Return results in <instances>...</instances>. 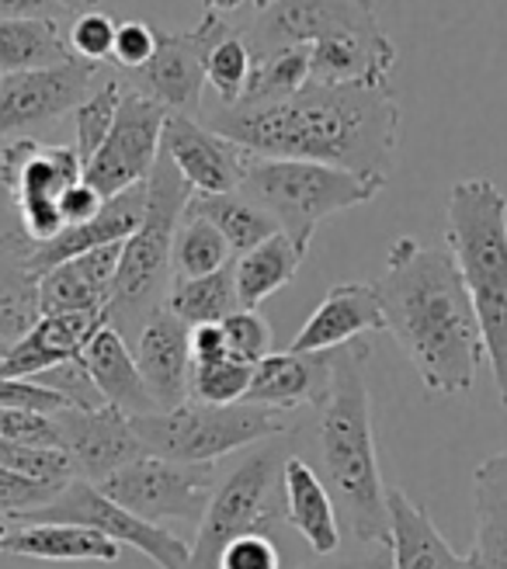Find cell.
<instances>
[{
    "label": "cell",
    "instance_id": "obj_1",
    "mask_svg": "<svg viewBox=\"0 0 507 569\" xmlns=\"http://www.w3.org/2000/svg\"><path fill=\"white\" fill-rule=\"evenodd\" d=\"M206 126L254 157L309 160L389 184L400 147V104L372 83H317L275 104L216 108Z\"/></svg>",
    "mask_w": 507,
    "mask_h": 569
},
{
    "label": "cell",
    "instance_id": "obj_2",
    "mask_svg": "<svg viewBox=\"0 0 507 569\" xmlns=\"http://www.w3.org/2000/svg\"><path fill=\"white\" fill-rule=\"evenodd\" d=\"M386 333L410 358L428 396H466L484 365V337L448 247L392 240L376 281Z\"/></svg>",
    "mask_w": 507,
    "mask_h": 569
},
{
    "label": "cell",
    "instance_id": "obj_3",
    "mask_svg": "<svg viewBox=\"0 0 507 569\" xmlns=\"http://www.w3.org/2000/svg\"><path fill=\"white\" fill-rule=\"evenodd\" d=\"M372 345L355 340L334 351L327 400L320 403V479L330 490L341 531L358 546L389 552V487L379 469L372 396L365 365Z\"/></svg>",
    "mask_w": 507,
    "mask_h": 569
},
{
    "label": "cell",
    "instance_id": "obj_4",
    "mask_svg": "<svg viewBox=\"0 0 507 569\" xmlns=\"http://www.w3.org/2000/svg\"><path fill=\"white\" fill-rule=\"evenodd\" d=\"M445 243L463 274L484 358L507 410V194L490 178L453 184L445 202Z\"/></svg>",
    "mask_w": 507,
    "mask_h": 569
},
{
    "label": "cell",
    "instance_id": "obj_5",
    "mask_svg": "<svg viewBox=\"0 0 507 569\" xmlns=\"http://www.w3.org/2000/svg\"><path fill=\"white\" fill-rule=\"evenodd\" d=\"M191 202L188 181L175 170V163L163 153L153 163V174L147 181V209L143 219L122 243V258L116 271V289L105 309V320L116 327L129 345L143 323L167 306V292L175 281V233Z\"/></svg>",
    "mask_w": 507,
    "mask_h": 569
},
{
    "label": "cell",
    "instance_id": "obj_6",
    "mask_svg": "<svg viewBox=\"0 0 507 569\" xmlns=\"http://www.w3.org/2000/svg\"><path fill=\"white\" fill-rule=\"evenodd\" d=\"M237 191L247 194L258 209H265L278 230L306 253L320 222L348 209L369 206L372 198L386 191V181L358 178L351 170H337L327 163L250 153Z\"/></svg>",
    "mask_w": 507,
    "mask_h": 569
},
{
    "label": "cell",
    "instance_id": "obj_7",
    "mask_svg": "<svg viewBox=\"0 0 507 569\" xmlns=\"http://www.w3.org/2000/svg\"><path fill=\"white\" fill-rule=\"evenodd\" d=\"M132 427L147 451L175 462H216L222 455L254 448L289 435V413L265 410L254 403H181L178 410H160L147 417H132Z\"/></svg>",
    "mask_w": 507,
    "mask_h": 569
},
{
    "label": "cell",
    "instance_id": "obj_8",
    "mask_svg": "<svg viewBox=\"0 0 507 569\" xmlns=\"http://www.w3.org/2000/svg\"><path fill=\"white\" fill-rule=\"evenodd\" d=\"M292 451L278 445H258L247 459L219 482L202 521L195 525V542L188 552L185 569H219L222 552L237 542L240 535L268 531L281 521V510H275V490H281V469Z\"/></svg>",
    "mask_w": 507,
    "mask_h": 569
},
{
    "label": "cell",
    "instance_id": "obj_9",
    "mask_svg": "<svg viewBox=\"0 0 507 569\" xmlns=\"http://www.w3.org/2000/svg\"><path fill=\"white\" fill-rule=\"evenodd\" d=\"M83 181V160L73 147H49L36 136L4 139L0 150V184L18 212V233L24 243H49L63 233L60 198Z\"/></svg>",
    "mask_w": 507,
    "mask_h": 569
},
{
    "label": "cell",
    "instance_id": "obj_10",
    "mask_svg": "<svg viewBox=\"0 0 507 569\" xmlns=\"http://www.w3.org/2000/svg\"><path fill=\"white\" fill-rule=\"evenodd\" d=\"M219 487L216 462H175L163 455H139L129 466H122L116 476L98 482V490L116 500L119 507L132 510L136 518L150 525L163 521H188L199 525L206 507Z\"/></svg>",
    "mask_w": 507,
    "mask_h": 569
},
{
    "label": "cell",
    "instance_id": "obj_11",
    "mask_svg": "<svg viewBox=\"0 0 507 569\" xmlns=\"http://www.w3.org/2000/svg\"><path fill=\"white\" fill-rule=\"evenodd\" d=\"M227 36H233L230 21L212 11H206L202 21L195 28H185V32L160 28V42L157 52L150 56V63L119 77L126 80L129 91L157 101L167 116H195L206 91L209 52Z\"/></svg>",
    "mask_w": 507,
    "mask_h": 569
},
{
    "label": "cell",
    "instance_id": "obj_12",
    "mask_svg": "<svg viewBox=\"0 0 507 569\" xmlns=\"http://www.w3.org/2000/svg\"><path fill=\"white\" fill-rule=\"evenodd\" d=\"M18 521H63V525L95 528L105 538H111L116 546L147 556L157 569H185L188 552H191V546L171 528L136 518L132 510L108 500L95 482H83V479H73L60 497H52L46 507L32 510V515H24Z\"/></svg>",
    "mask_w": 507,
    "mask_h": 569
},
{
    "label": "cell",
    "instance_id": "obj_13",
    "mask_svg": "<svg viewBox=\"0 0 507 569\" xmlns=\"http://www.w3.org/2000/svg\"><path fill=\"white\" fill-rule=\"evenodd\" d=\"M382 32L372 0H275L237 36L250 49V60H261L289 46H317L341 36Z\"/></svg>",
    "mask_w": 507,
    "mask_h": 569
},
{
    "label": "cell",
    "instance_id": "obj_14",
    "mask_svg": "<svg viewBox=\"0 0 507 569\" xmlns=\"http://www.w3.org/2000/svg\"><path fill=\"white\" fill-rule=\"evenodd\" d=\"M105 77V67L83 63L77 56L60 67L0 77V139L32 136L73 116Z\"/></svg>",
    "mask_w": 507,
    "mask_h": 569
},
{
    "label": "cell",
    "instance_id": "obj_15",
    "mask_svg": "<svg viewBox=\"0 0 507 569\" xmlns=\"http://www.w3.org/2000/svg\"><path fill=\"white\" fill-rule=\"evenodd\" d=\"M163 122L167 111L157 101L126 88L116 126H111L95 160L83 167V181L101 198H116L136 184H147L160 157Z\"/></svg>",
    "mask_w": 507,
    "mask_h": 569
},
{
    "label": "cell",
    "instance_id": "obj_16",
    "mask_svg": "<svg viewBox=\"0 0 507 569\" xmlns=\"http://www.w3.org/2000/svg\"><path fill=\"white\" fill-rule=\"evenodd\" d=\"M56 427H60V448L73 466V476L83 482H105L116 476L122 466H129L139 455H147L143 441H139L132 417H126L116 407H95V410H60L52 413Z\"/></svg>",
    "mask_w": 507,
    "mask_h": 569
},
{
    "label": "cell",
    "instance_id": "obj_17",
    "mask_svg": "<svg viewBox=\"0 0 507 569\" xmlns=\"http://www.w3.org/2000/svg\"><path fill=\"white\" fill-rule=\"evenodd\" d=\"M160 153L175 163L188 181L191 194H227L237 191L250 153L227 136H219L195 116H167Z\"/></svg>",
    "mask_w": 507,
    "mask_h": 569
},
{
    "label": "cell",
    "instance_id": "obj_18",
    "mask_svg": "<svg viewBox=\"0 0 507 569\" xmlns=\"http://www.w3.org/2000/svg\"><path fill=\"white\" fill-rule=\"evenodd\" d=\"M132 355L139 365L153 407L178 410L188 403V382H191V327H185L171 309H160L143 323V330L132 340Z\"/></svg>",
    "mask_w": 507,
    "mask_h": 569
},
{
    "label": "cell",
    "instance_id": "obj_19",
    "mask_svg": "<svg viewBox=\"0 0 507 569\" xmlns=\"http://www.w3.org/2000/svg\"><path fill=\"white\" fill-rule=\"evenodd\" d=\"M379 330H386V323H382V306L376 296V284L341 281V284H330L320 306L309 312L302 330L292 337L289 351L324 355V351L355 345V340H361L365 333H379Z\"/></svg>",
    "mask_w": 507,
    "mask_h": 569
},
{
    "label": "cell",
    "instance_id": "obj_20",
    "mask_svg": "<svg viewBox=\"0 0 507 569\" xmlns=\"http://www.w3.org/2000/svg\"><path fill=\"white\" fill-rule=\"evenodd\" d=\"M122 243L88 250L39 274V317H63V312L105 317L111 289H116Z\"/></svg>",
    "mask_w": 507,
    "mask_h": 569
},
{
    "label": "cell",
    "instance_id": "obj_21",
    "mask_svg": "<svg viewBox=\"0 0 507 569\" xmlns=\"http://www.w3.org/2000/svg\"><path fill=\"white\" fill-rule=\"evenodd\" d=\"M330 361L334 351L324 355H296V351H271L265 361L254 365V379L247 400L265 410L292 413L299 407H317L327 400L330 386Z\"/></svg>",
    "mask_w": 507,
    "mask_h": 569
},
{
    "label": "cell",
    "instance_id": "obj_22",
    "mask_svg": "<svg viewBox=\"0 0 507 569\" xmlns=\"http://www.w3.org/2000/svg\"><path fill=\"white\" fill-rule=\"evenodd\" d=\"M281 493H286V510H281L286 525L309 546V552L330 559L341 549L345 531L317 466H309L299 455H289L286 469H281Z\"/></svg>",
    "mask_w": 507,
    "mask_h": 569
},
{
    "label": "cell",
    "instance_id": "obj_23",
    "mask_svg": "<svg viewBox=\"0 0 507 569\" xmlns=\"http://www.w3.org/2000/svg\"><path fill=\"white\" fill-rule=\"evenodd\" d=\"M80 361L88 368L91 382L98 386L101 400L108 407L122 410L126 417H147V413H157L153 407V396L139 376V365H136V355H132V345L129 340L111 327L108 320L91 333V340L83 345L80 351Z\"/></svg>",
    "mask_w": 507,
    "mask_h": 569
},
{
    "label": "cell",
    "instance_id": "obj_24",
    "mask_svg": "<svg viewBox=\"0 0 507 569\" xmlns=\"http://www.w3.org/2000/svg\"><path fill=\"white\" fill-rule=\"evenodd\" d=\"M389 569H476L431 521L428 507L389 487Z\"/></svg>",
    "mask_w": 507,
    "mask_h": 569
},
{
    "label": "cell",
    "instance_id": "obj_25",
    "mask_svg": "<svg viewBox=\"0 0 507 569\" xmlns=\"http://www.w3.org/2000/svg\"><path fill=\"white\" fill-rule=\"evenodd\" d=\"M105 323V317L88 312H63V317H39L18 345L0 358V376L4 379H36L49 368L77 361L91 333Z\"/></svg>",
    "mask_w": 507,
    "mask_h": 569
},
{
    "label": "cell",
    "instance_id": "obj_26",
    "mask_svg": "<svg viewBox=\"0 0 507 569\" xmlns=\"http://www.w3.org/2000/svg\"><path fill=\"white\" fill-rule=\"evenodd\" d=\"M4 556L42 559V562H119L122 546L105 538L95 528L63 525V521H11V535L4 542Z\"/></svg>",
    "mask_w": 507,
    "mask_h": 569
},
{
    "label": "cell",
    "instance_id": "obj_27",
    "mask_svg": "<svg viewBox=\"0 0 507 569\" xmlns=\"http://www.w3.org/2000/svg\"><path fill=\"white\" fill-rule=\"evenodd\" d=\"M476 569H507V448L487 455L473 472V546Z\"/></svg>",
    "mask_w": 507,
    "mask_h": 569
},
{
    "label": "cell",
    "instance_id": "obj_28",
    "mask_svg": "<svg viewBox=\"0 0 507 569\" xmlns=\"http://www.w3.org/2000/svg\"><path fill=\"white\" fill-rule=\"evenodd\" d=\"M306 253L286 237L275 233L254 250H247L243 258L233 261V289L240 299V309H258L268 302L275 292H281L286 284L299 274Z\"/></svg>",
    "mask_w": 507,
    "mask_h": 569
},
{
    "label": "cell",
    "instance_id": "obj_29",
    "mask_svg": "<svg viewBox=\"0 0 507 569\" xmlns=\"http://www.w3.org/2000/svg\"><path fill=\"white\" fill-rule=\"evenodd\" d=\"M70 60L73 52L67 42V28L60 21H0V77L60 67Z\"/></svg>",
    "mask_w": 507,
    "mask_h": 569
},
{
    "label": "cell",
    "instance_id": "obj_30",
    "mask_svg": "<svg viewBox=\"0 0 507 569\" xmlns=\"http://www.w3.org/2000/svg\"><path fill=\"white\" fill-rule=\"evenodd\" d=\"M185 212L212 222L216 230L222 233V240L230 243L233 261L243 258V253L254 250L258 243H265L268 237L281 233L278 226H275V219L265 209L254 206L250 198L240 194V191H227V194H191V202H188Z\"/></svg>",
    "mask_w": 507,
    "mask_h": 569
},
{
    "label": "cell",
    "instance_id": "obj_31",
    "mask_svg": "<svg viewBox=\"0 0 507 569\" xmlns=\"http://www.w3.org/2000/svg\"><path fill=\"white\" fill-rule=\"evenodd\" d=\"M39 320V278L11 247L0 243V358Z\"/></svg>",
    "mask_w": 507,
    "mask_h": 569
},
{
    "label": "cell",
    "instance_id": "obj_32",
    "mask_svg": "<svg viewBox=\"0 0 507 569\" xmlns=\"http://www.w3.org/2000/svg\"><path fill=\"white\" fill-rule=\"evenodd\" d=\"M167 309H171L185 327H209V323H222L227 317H233L240 309V299L233 289V264L206 278L171 281Z\"/></svg>",
    "mask_w": 507,
    "mask_h": 569
},
{
    "label": "cell",
    "instance_id": "obj_33",
    "mask_svg": "<svg viewBox=\"0 0 507 569\" xmlns=\"http://www.w3.org/2000/svg\"><path fill=\"white\" fill-rule=\"evenodd\" d=\"M309 80H314V73H309V46L278 49L271 56L254 60V70H250V80H247V91H243L240 104L286 101V98L299 94Z\"/></svg>",
    "mask_w": 507,
    "mask_h": 569
},
{
    "label": "cell",
    "instance_id": "obj_34",
    "mask_svg": "<svg viewBox=\"0 0 507 569\" xmlns=\"http://www.w3.org/2000/svg\"><path fill=\"white\" fill-rule=\"evenodd\" d=\"M171 264H175V281L206 278V274L230 268L233 264V250H230L227 240H222V233L216 230L212 222L185 212L178 233H175Z\"/></svg>",
    "mask_w": 507,
    "mask_h": 569
},
{
    "label": "cell",
    "instance_id": "obj_35",
    "mask_svg": "<svg viewBox=\"0 0 507 569\" xmlns=\"http://www.w3.org/2000/svg\"><path fill=\"white\" fill-rule=\"evenodd\" d=\"M122 94H126V80L116 70L111 77H105L98 88L80 101V108L73 111V150L83 160V167L95 160V153L108 139L111 126H116Z\"/></svg>",
    "mask_w": 507,
    "mask_h": 569
},
{
    "label": "cell",
    "instance_id": "obj_36",
    "mask_svg": "<svg viewBox=\"0 0 507 569\" xmlns=\"http://www.w3.org/2000/svg\"><path fill=\"white\" fill-rule=\"evenodd\" d=\"M250 379H254V365L237 361V358H222V361H209V365H191L188 400L209 403V407L243 403L247 389H250Z\"/></svg>",
    "mask_w": 507,
    "mask_h": 569
},
{
    "label": "cell",
    "instance_id": "obj_37",
    "mask_svg": "<svg viewBox=\"0 0 507 569\" xmlns=\"http://www.w3.org/2000/svg\"><path fill=\"white\" fill-rule=\"evenodd\" d=\"M250 70H254L250 49L243 46V39L233 28V36H227L209 52V67H206V83L216 91L219 108L240 104V98L247 91V80H250Z\"/></svg>",
    "mask_w": 507,
    "mask_h": 569
},
{
    "label": "cell",
    "instance_id": "obj_38",
    "mask_svg": "<svg viewBox=\"0 0 507 569\" xmlns=\"http://www.w3.org/2000/svg\"><path fill=\"white\" fill-rule=\"evenodd\" d=\"M116 32H119V18H111L105 11H88L70 21L67 42L77 60L105 67L111 63V52H116Z\"/></svg>",
    "mask_w": 507,
    "mask_h": 569
},
{
    "label": "cell",
    "instance_id": "obj_39",
    "mask_svg": "<svg viewBox=\"0 0 507 569\" xmlns=\"http://www.w3.org/2000/svg\"><path fill=\"white\" fill-rule=\"evenodd\" d=\"M222 333H227L230 358H237V361L258 365L275 351L271 323L261 317L258 309H237L233 317L222 320Z\"/></svg>",
    "mask_w": 507,
    "mask_h": 569
},
{
    "label": "cell",
    "instance_id": "obj_40",
    "mask_svg": "<svg viewBox=\"0 0 507 569\" xmlns=\"http://www.w3.org/2000/svg\"><path fill=\"white\" fill-rule=\"evenodd\" d=\"M32 382L52 389L56 396H63V403L73 407V410H95V407H105L101 392H98V386L91 382L88 368H83L80 358H77V361H67V365H60V368H49V372L36 376Z\"/></svg>",
    "mask_w": 507,
    "mask_h": 569
},
{
    "label": "cell",
    "instance_id": "obj_41",
    "mask_svg": "<svg viewBox=\"0 0 507 569\" xmlns=\"http://www.w3.org/2000/svg\"><path fill=\"white\" fill-rule=\"evenodd\" d=\"M0 441L21 448H60V427H56L52 413L0 410Z\"/></svg>",
    "mask_w": 507,
    "mask_h": 569
},
{
    "label": "cell",
    "instance_id": "obj_42",
    "mask_svg": "<svg viewBox=\"0 0 507 569\" xmlns=\"http://www.w3.org/2000/svg\"><path fill=\"white\" fill-rule=\"evenodd\" d=\"M157 42H160V28L153 21H119L111 63L119 67V73H132L139 67H147L150 56L157 52Z\"/></svg>",
    "mask_w": 507,
    "mask_h": 569
},
{
    "label": "cell",
    "instance_id": "obj_43",
    "mask_svg": "<svg viewBox=\"0 0 507 569\" xmlns=\"http://www.w3.org/2000/svg\"><path fill=\"white\" fill-rule=\"evenodd\" d=\"M219 569H281V549L268 531H250L230 542L219 559Z\"/></svg>",
    "mask_w": 507,
    "mask_h": 569
},
{
    "label": "cell",
    "instance_id": "obj_44",
    "mask_svg": "<svg viewBox=\"0 0 507 569\" xmlns=\"http://www.w3.org/2000/svg\"><path fill=\"white\" fill-rule=\"evenodd\" d=\"M0 410H36V413H60L67 410L63 396L32 382V379H4L0 376Z\"/></svg>",
    "mask_w": 507,
    "mask_h": 569
},
{
    "label": "cell",
    "instance_id": "obj_45",
    "mask_svg": "<svg viewBox=\"0 0 507 569\" xmlns=\"http://www.w3.org/2000/svg\"><path fill=\"white\" fill-rule=\"evenodd\" d=\"M105 206V198L88 184V181H77L73 188L63 191L60 198V216H63V230H70V226H83L91 222Z\"/></svg>",
    "mask_w": 507,
    "mask_h": 569
},
{
    "label": "cell",
    "instance_id": "obj_46",
    "mask_svg": "<svg viewBox=\"0 0 507 569\" xmlns=\"http://www.w3.org/2000/svg\"><path fill=\"white\" fill-rule=\"evenodd\" d=\"M222 358H230L222 323L191 327V365H209V361H222Z\"/></svg>",
    "mask_w": 507,
    "mask_h": 569
},
{
    "label": "cell",
    "instance_id": "obj_47",
    "mask_svg": "<svg viewBox=\"0 0 507 569\" xmlns=\"http://www.w3.org/2000/svg\"><path fill=\"white\" fill-rule=\"evenodd\" d=\"M67 11H60L49 0H0V21H36V18H52L60 21Z\"/></svg>",
    "mask_w": 507,
    "mask_h": 569
},
{
    "label": "cell",
    "instance_id": "obj_48",
    "mask_svg": "<svg viewBox=\"0 0 507 569\" xmlns=\"http://www.w3.org/2000/svg\"><path fill=\"white\" fill-rule=\"evenodd\" d=\"M296 569H389V552H379L372 559H320Z\"/></svg>",
    "mask_w": 507,
    "mask_h": 569
},
{
    "label": "cell",
    "instance_id": "obj_49",
    "mask_svg": "<svg viewBox=\"0 0 507 569\" xmlns=\"http://www.w3.org/2000/svg\"><path fill=\"white\" fill-rule=\"evenodd\" d=\"M49 4H56L60 11H67V14H88V11H98L101 8V0H49Z\"/></svg>",
    "mask_w": 507,
    "mask_h": 569
},
{
    "label": "cell",
    "instance_id": "obj_50",
    "mask_svg": "<svg viewBox=\"0 0 507 569\" xmlns=\"http://www.w3.org/2000/svg\"><path fill=\"white\" fill-rule=\"evenodd\" d=\"M206 4V11H212V14H222L227 18L230 11H237L240 4H247V0H202Z\"/></svg>",
    "mask_w": 507,
    "mask_h": 569
},
{
    "label": "cell",
    "instance_id": "obj_51",
    "mask_svg": "<svg viewBox=\"0 0 507 569\" xmlns=\"http://www.w3.org/2000/svg\"><path fill=\"white\" fill-rule=\"evenodd\" d=\"M8 535H11V521H8V518H0V556H4V542H8Z\"/></svg>",
    "mask_w": 507,
    "mask_h": 569
},
{
    "label": "cell",
    "instance_id": "obj_52",
    "mask_svg": "<svg viewBox=\"0 0 507 569\" xmlns=\"http://www.w3.org/2000/svg\"><path fill=\"white\" fill-rule=\"evenodd\" d=\"M250 4H254V11H258V14H261V11H268V8L275 4V0H250Z\"/></svg>",
    "mask_w": 507,
    "mask_h": 569
}]
</instances>
